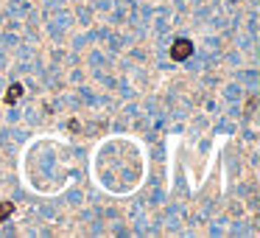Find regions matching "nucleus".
<instances>
[{
  "mask_svg": "<svg viewBox=\"0 0 260 238\" xmlns=\"http://www.w3.org/2000/svg\"><path fill=\"white\" fill-rule=\"evenodd\" d=\"M190 54H193V45H190L188 39H176V42L171 45V59H176V62L188 59Z\"/></svg>",
  "mask_w": 260,
  "mask_h": 238,
  "instance_id": "obj_1",
  "label": "nucleus"
},
{
  "mask_svg": "<svg viewBox=\"0 0 260 238\" xmlns=\"http://www.w3.org/2000/svg\"><path fill=\"white\" fill-rule=\"evenodd\" d=\"M20 96H23V87L20 84H12L6 92V104H14V101H20Z\"/></svg>",
  "mask_w": 260,
  "mask_h": 238,
  "instance_id": "obj_2",
  "label": "nucleus"
},
{
  "mask_svg": "<svg viewBox=\"0 0 260 238\" xmlns=\"http://www.w3.org/2000/svg\"><path fill=\"white\" fill-rule=\"evenodd\" d=\"M9 213H14V205H12V202H0V221L6 219Z\"/></svg>",
  "mask_w": 260,
  "mask_h": 238,
  "instance_id": "obj_3",
  "label": "nucleus"
}]
</instances>
